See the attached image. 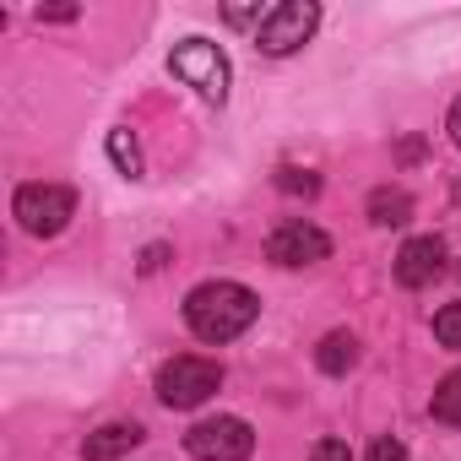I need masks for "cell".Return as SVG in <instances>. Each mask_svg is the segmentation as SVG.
<instances>
[{"label":"cell","mask_w":461,"mask_h":461,"mask_svg":"<svg viewBox=\"0 0 461 461\" xmlns=\"http://www.w3.org/2000/svg\"><path fill=\"white\" fill-rule=\"evenodd\" d=\"M163 261H168V245H147V250H141V272H147V277H152Z\"/></svg>","instance_id":"19"},{"label":"cell","mask_w":461,"mask_h":461,"mask_svg":"<svg viewBox=\"0 0 461 461\" xmlns=\"http://www.w3.org/2000/svg\"><path fill=\"white\" fill-rule=\"evenodd\" d=\"M326 256H331V234H326V228H315V222H304V217L277 222L272 240H267V261L283 267V272L315 267V261H326Z\"/></svg>","instance_id":"5"},{"label":"cell","mask_w":461,"mask_h":461,"mask_svg":"<svg viewBox=\"0 0 461 461\" xmlns=\"http://www.w3.org/2000/svg\"><path fill=\"white\" fill-rule=\"evenodd\" d=\"M429 412H434V423H450V429H461V369H450V375L434 385V396H429Z\"/></svg>","instance_id":"12"},{"label":"cell","mask_w":461,"mask_h":461,"mask_svg":"<svg viewBox=\"0 0 461 461\" xmlns=\"http://www.w3.org/2000/svg\"><path fill=\"white\" fill-rule=\"evenodd\" d=\"M277 190H288V195H315L321 190V174H310V168H277Z\"/></svg>","instance_id":"14"},{"label":"cell","mask_w":461,"mask_h":461,"mask_svg":"<svg viewBox=\"0 0 461 461\" xmlns=\"http://www.w3.org/2000/svg\"><path fill=\"white\" fill-rule=\"evenodd\" d=\"M321 28V6L315 0H283V6H272L267 12V23H261V33H256V44L267 50V55H294V50H304L310 44V33Z\"/></svg>","instance_id":"6"},{"label":"cell","mask_w":461,"mask_h":461,"mask_svg":"<svg viewBox=\"0 0 461 461\" xmlns=\"http://www.w3.org/2000/svg\"><path fill=\"white\" fill-rule=\"evenodd\" d=\"M445 272V240L439 234H418L396 250V283L402 288H429Z\"/></svg>","instance_id":"8"},{"label":"cell","mask_w":461,"mask_h":461,"mask_svg":"<svg viewBox=\"0 0 461 461\" xmlns=\"http://www.w3.org/2000/svg\"><path fill=\"white\" fill-rule=\"evenodd\" d=\"M434 337H439V348H456L461 353V304H445L434 315Z\"/></svg>","instance_id":"15"},{"label":"cell","mask_w":461,"mask_h":461,"mask_svg":"<svg viewBox=\"0 0 461 461\" xmlns=\"http://www.w3.org/2000/svg\"><path fill=\"white\" fill-rule=\"evenodd\" d=\"M222 23L250 28V23H267V12H261V6H228V12H222Z\"/></svg>","instance_id":"18"},{"label":"cell","mask_w":461,"mask_h":461,"mask_svg":"<svg viewBox=\"0 0 461 461\" xmlns=\"http://www.w3.org/2000/svg\"><path fill=\"white\" fill-rule=\"evenodd\" d=\"M445 131H450V141H456V147H461V98H456V104H450V114H445Z\"/></svg>","instance_id":"21"},{"label":"cell","mask_w":461,"mask_h":461,"mask_svg":"<svg viewBox=\"0 0 461 461\" xmlns=\"http://www.w3.org/2000/svg\"><path fill=\"white\" fill-rule=\"evenodd\" d=\"M369 461H407V445L385 434V439H375V445H369Z\"/></svg>","instance_id":"16"},{"label":"cell","mask_w":461,"mask_h":461,"mask_svg":"<svg viewBox=\"0 0 461 461\" xmlns=\"http://www.w3.org/2000/svg\"><path fill=\"white\" fill-rule=\"evenodd\" d=\"M168 71H174L185 87H195L201 98H212V104L228 98V55H222L217 44H206V39H185V44L168 55Z\"/></svg>","instance_id":"4"},{"label":"cell","mask_w":461,"mask_h":461,"mask_svg":"<svg viewBox=\"0 0 461 461\" xmlns=\"http://www.w3.org/2000/svg\"><path fill=\"white\" fill-rule=\"evenodd\" d=\"M369 222H375V228H407V222H412V195H407L402 185L369 190Z\"/></svg>","instance_id":"10"},{"label":"cell","mask_w":461,"mask_h":461,"mask_svg":"<svg viewBox=\"0 0 461 461\" xmlns=\"http://www.w3.org/2000/svg\"><path fill=\"white\" fill-rule=\"evenodd\" d=\"M315 364H321V375H348L358 364V337L353 331H326L321 348H315Z\"/></svg>","instance_id":"11"},{"label":"cell","mask_w":461,"mask_h":461,"mask_svg":"<svg viewBox=\"0 0 461 461\" xmlns=\"http://www.w3.org/2000/svg\"><path fill=\"white\" fill-rule=\"evenodd\" d=\"M310 461H353V450H348V439H321L310 450Z\"/></svg>","instance_id":"17"},{"label":"cell","mask_w":461,"mask_h":461,"mask_svg":"<svg viewBox=\"0 0 461 461\" xmlns=\"http://www.w3.org/2000/svg\"><path fill=\"white\" fill-rule=\"evenodd\" d=\"M217 385H222V364H212V358H195V353H185V358H168V364L158 369V402H163V407H179V412L201 407V402H206Z\"/></svg>","instance_id":"3"},{"label":"cell","mask_w":461,"mask_h":461,"mask_svg":"<svg viewBox=\"0 0 461 461\" xmlns=\"http://www.w3.org/2000/svg\"><path fill=\"white\" fill-rule=\"evenodd\" d=\"M12 217L23 222V234L55 240L60 228L77 217V190H71V185H23V190L12 195Z\"/></svg>","instance_id":"2"},{"label":"cell","mask_w":461,"mask_h":461,"mask_svg":"<svg viewBox=\"0 0 461 461\" xmlns=\"http://www.w3.org/2000/svg\"><path fill=\"white\" fill-rule=\"evenodd\" d=\"M141 439H147L141 423H104V429H93V434L82 439V461H120V456H131Z\"/></svg>","instance_id":"9"},{"label":"cell","mask_w":461,"mask_h":461,"mask_svg":"<svg viewBox=\"0 0 461 461\" xmlns=\"http://www.w3.org/2000/svg\"><path fill=\"white\" fill-rule=\"evenodd\" d=\"M185 450L195 461H245L256 450V429L245 418H206L185 434Z\"/></svg>","instance_id":"7"},{"label":"cell","mask_w":461,"mask_h":461,"mask_svg":"<svg viewBox=\"0 0 461 461\" xmlns=\"http://www.w3.org/2000/svg\"><path fill=\"white\" fill-rule=\"evenodd\" d=\"M77 6H39V23H71Z\"/></svg>","instance_id":"20"},{"label":"cell","mask_w":461,"mask_h":461,"mask_svg":"<svg viewBox=\"0 0 461 461\" xmlns=\"http://www.w3.org/2000/svg\"><path fill=\"white\" fill-rule=\"evenodd\" d=\"M261 315V299L245 288V283H201L185 294V326L201 337V342H234L256 326Z\"/></svg>","instance_id":"1"},{"label":"cell","mask_w":461,"mask_h":461,"mask_svg":"<svg viewBox=\"0 0 461 461\" xmlns=\"http://www.w3.org/2000/svg\"><path fill=\"white\" fill-rule=\"evenodd\" d=\"M109 158H114V168L120 174H141V152H136V141H131V131H109Z\"/></svg>","instance_id":"13"}]
</instances>
